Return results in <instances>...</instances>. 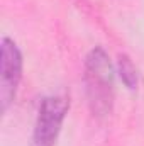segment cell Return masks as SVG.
<instances>
[{"mask_svg": "<svg viewBox=\"0 0 144 146\" xmlns=\"http://www.w3.org/2000/svg\"><path fill=\"white\" fill-rule=\"evenodd\" d=\"M85 87L88 106L97 117H107L114 104V70L102 46L93 48L85 61Z\"/></svg>", "mask_w": 144, "mask_h": 146, "instance_id": "cell-1", "label": "cell"}, {"mask_svg": "<svg viewBox=\"0 0 144 146\" xmlns=\"http://www.w3.org/2000/svg\"><path fill=\"white\" fill-rule=\"evenodd\" d=\"M68 109L70 99L66 95H51L41 100L32 138L34 146H54Z\"/></svg>", "mask_w": 144, "mask_h": 146, "instance_id": "cell-2", "label": "cell"}, {"mask_svg": "<svg viewBox=\"0 0 144 146\" xmlns=\"http://www.w3.org/2000/svg\"><path fill=\"white\" fill-rule=\"evenodd\" d=\"M22 78V54L15 42L9 37L2 39L0 46V104L2 112L14 102L17 87Z\"/></svg>", "mask_w": 144, "mask_h": 146, "instance_id": "cell-3", "label": "cell"}, {"mask_svg": "<svg viewBox=\"0 0 144 146\" xmlns=\"http://www.w3.org/2000/svg\"><path fill=\"white\" fill-rule=\"evenodd\" d=\"M119 70H120V78L126 83V87L134 90L136 85H137V70H136V66H134V63L131 61L129 56L122 54L119 58Z\"/></svg>", "mask_w": 144, "mask_h": 146, "instance_id": "cell-4", "label": "cell"}]
</instances>
